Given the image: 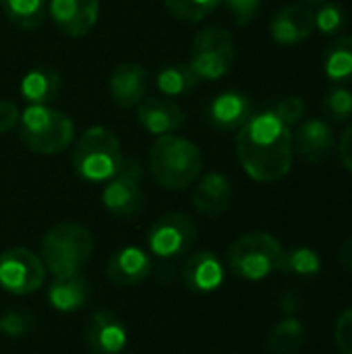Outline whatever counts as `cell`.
Wrapping results in <instances>:
<instances>
[{
  "label": "cell",
  "instance_id": "6da1fadb",
  "mask_svg": "<svg viewBox=\"0 0 352 354\" xmlns=\"http://www.w3.org/2000/svg\"><path fill=\"white\" fill-rule=\"evenodd\" d=\"M234 147L239 164L255 183H278L293 168V131L272 108L251 114L237 131Z\"/></svg>",
  "mask_w": 352,
  "mask_h": 354
},
{
  "label": "cell",
  "instance_id": "7a4b0ae2",
  "mask_svg": "<svg viewBox=\"0 0 352 354\" xmlns=\"http://www.w3.org/2000/svg\"><path fill=\"white\" fill-rule=\"evenodd\" d=\"M203 156L201 149L180 135L156 137L149 147L151 178L168 191H185L201 176Z\"/></svg>",
  "mask_w": 352,
  "mask_h": 354
},
{
  "label": "cell",
  "instance_id": "3957f363",
  "mask_svg": "<svg viewBox=\"0 0 352 354\" xmlns=\"http://www.w3.org/2000/svg\"><path fill=\"white\" fill-rule=\"evenodd\" d=\"M71 162L75 174L91 185L110 180L122 166V145L114 131L102 124L85 129L71 151Z\"/></svg>",
  "mask_w": 352,
  "mask_h": 354
},
{
  "label": "cell",
  "instance_id": "277c9868",
  "mask_svg": "<svg viewBox=\"0 0 352 354\" xmlns=\"http://www.w3.org/2000/svg\"><path fill=\"white\" fill-rule=\"evenodd\" d=\"M95 243L87 226L79 222L54 224L41 241V261L54 278L81 274L93 255Z\"/></svg>",
  "mask_w": 352,
  "mask_h": 354
},
{
  "label": "cell",
  "instance_id": "5b68a950",
  "mask_svg": "<svg viewBox=\"0 0 352 354\" xmlns=\"http://www.w3.org/2000/svg\"><path fill=\"white\" fill-rule=\"evenodd\" d=\"M21 143L39 156H56L75 141V122L54 106H27L19 116Z\"/></svg>",
  "mask_w": 352,
  "mask_h": 354
},
{
  "label": "cell",
  "instance_id": "8992f818",
  "mask_svg": "<svg viewBox=\"0 0 352 354\" xmlns=\"http://www.w3.org/2000/svg\"><path fill=\"white\" fill-rule=\"evenodd\" d=\"M282 245L270 232H247L226 251L230 272L243 280H263L274 274L282 259Z\"/></svg>",
  "mask_w": 352,
  "mask_h": 354
},
{
  "label": "cell",
  "instance_id": "52a82bcc",
  "mask_svg": "<svg viewBox=\"0 0 352 354\" xmlns=\"http://www.w3.org/2000/svg\"><path fill=\"white\" fill-rule=\"evenodd\" d=\"M237 60V46L234 37L226 27L207 25L195 33L191 44L189 66L195 77L201 81H218L224 79Z\"/></svg>",
  "mask_w": 352,
  "mask_h": 354
},
{
  "label": "cell",
  "instance_id": "ba28073f",
  "mask_svg": "<svg viewBox=\"0 0 352 354\" xmlns=\"http://www.w3.org/2000/svg\"><path fill=\"white\" fill-rule=\"evenodd\" d=\"M197 236L199 228L189 214L168 212L160 216L147 230V249L149 255L162 261H174L193 249Z\"/></svg>",
  "mask_w": 352,
  "mask_h": 354
},
{
  "label": "cell",
  "instance_id": "9c48e42d",
  "mask_svg": "<svg viewBox=\"0 0 352 354\" xmlns=\"http://www.w3.org/2000/svg\"><path fill=\"white\" fill-rule=\"evenodd\" d=\"M143 168L139 160H124L120 170L104 183L102 203L114 218L129 220L141 214L145 193L141 187Z\"/></svg>",
  "mask_w": 352,
  "mask_h": 354
},
{
  "label": "cell",
  "instance_id": "30bf717a",
  "mask_svg": "<svg viewBox=\"0 0 352 354\" xmlns=\"http://www.w3.org/2000/svg\"><path fill=\"white\" fill-rule=\"evenodd\" d=\"M46 282V268L39 255L25 247H12L0 253V288L27 297L39 290Z\"/></svg>",
  "mask_w": 352,
  "mask_h": 354
},
{
  "label": "cell",
  "instance_id": "8fae6325",
  "mask_svg": "<svg viewBox=\"0 0 352 354\" xmlns=\"http://www.w3.org/2000/svg\"><path fill=\"white\" fill-rule=\"evenodd\" d=\"M48 17L64 37H85L98 23L100 0H48Z\"/></svg>",
  "mask_w": 352,
  "mask_h": 354
},
{
  "label": "cell",
  "instance_id": "7c38bea8",
  "mask_svg": "<svg viewBox=\"0 0 352 354\" xmlns=\"http://www.w3.org/2000/svg\"><path fill=\"white\" fill-rule=\"evenodd\" d=\"M85 344L91 354H122L129 344L127 324L114 311L100 309L85 326Z\"/></svg>",
  "mask_w": 352,
  "mask_h": 354
},
{
  "label": "cell",
  "instance_id": "4fadbf2b",
  "mask_svg": "<svg viewBox=\"0 0 352 354\" xmlns=\"http://www.w3.org/2000/svg\"><path fill=\"white\" fill-rule=\"evenodd\" d=\"M334 129L326 118H307L293 133V151L307 164H322L334 151Z\"/></svg>",
  "mask_w": 352,
  "mask_h": 354
},
{
  "label": "cell",
  "instance_id": "5bb4252c",
  "mask_svg": "<svg viewBox=\"0 0 352 354\" xmlns=\"http://www.w3.org/2000/svg\"><path fill=\"white\" fill-rule=\"evenodd\" d=\"M253 114V102L247 93L228 89L214 95L205 108V118L220 133H237Z\"/></svg>",
  "mask_w": 352,
  "mask_h": 354
},
{
  "label": "cell",
  "instance_id": "9a60e30c",
  "mask_svg": "<svg viewBox=\"0 0 352 354\" xmlns=\"http://www.w3.org/2000/svg\"><path fill=\"white\" fill-rule=\"evenodd\" d=\"M149 73L141 62H120L108 79V91L118 108H137L147 97Z\"/></svg>",
  "mask_w": 352,
  "mask_h": 354
},
{
  "label": "cell",
  "instance_id": "2e32d148",
  "mask_svg": "<svg viewBox=\"0 0 352 354\" xmlns=\"http://www.w3.org/2000/svg\"><path fill=\"white\" fill-rule=\"evenodd\" d=\"M315 31V17L311 6L286 4L270 19V35L280 46H297Z\"/></svg>",
  "mask_w": 352,
  "mask_h": 354
},
{
  "label": "cell",
  "instance_id": "e0dca14e",
  "mask_svg": "<svg viewBox=\"0 0 352 354\" xmlns=\"http://www.w3.org/2000/svg\"><path fill=\"white\" fill-rule=\"evenodd\" d=\"M137 120L149 135L164 137L176 133L185 124L187 116L174 100L151 95L137 104Z\"/></svg>",
  "mask_w": 352,
  "mask_h": 354
},
{
  "label": "cell",
  "instance_id": "ac0fdd59",
  "mask_svg": "<svg viewBox=\"0 0 352 354\" xmlns=\"http://www.w3.org/2000/svg\"><path fill=\"white\" fill-rule=\"evenodd\" d=\"M234 199V189L222 172H207L195 180L193 187V207L205 218L224 216Z\"/></svg>",
  "mask_w": 352,
  "mask_h": 354
},
{
  "label": "cell",
  "instance_id": "d6986e66",
  "mask_svg": "<svg viewBox=\"0 0 352 354\" xmlns=\"http://www.w3.org/2000/svg\"><path fill=\"white\" fill-rule=\"evenodd\" d=\"M154 272L151 255L139 247H122L112 253L106 266V276L114 286H137Z\"/></svg>",
  "mask_w": 352,
  "mask_h": 354
},
{
  "label": "cell",
  "instance_id": "ffe728a7",
  "mask_svg": "<svg viewBox=\"0 0 352 354\" xmlns=\"http://www.w3.org/2000/svg\"><path fill=\"white\" fill-rule=\"evenodd\" d=\"M183 284L195 295H210L224 282V266L212 251H199L185 259L180 270Z\"/></svg>",
  "mask_w": 352,
  "mask_h": 354
},
{
  "label": "cell",
  "instance_id": "44dd1931",
  "mask_svg": "<svg viewBox=\"0 0 352 354\" xmlns=\"http://www.w3.org/2000/svg\"><path fill=\"white\" fill-rule=\"evenodd\" d=\"M62 79L54 66H31L19 81V97L27 106H52L60 95Z\"/></svg>",
  "mask_w": 352,
  "mask_h": 354
},
{
  "label": "cell",
  "instance_id": "7402d4cb",
  "mask_svg": "<svg viewBox=\"0 0 352 354\" xmlns=\"http://www.w3.org/2000/svg\"><path fill=\"white\" fill-rule=\"evenodd\" d=\"M89 295H91L89 280L79 274L66 278H54V282L48 288V301L60 313H75L83 309L89 301Z\"/></svg>",
  "mask_w": 352,
  "mask_h": 354
},
{
  "label": "cell",
  "instance_id": "603a6c76",
  "mask_svg": "<svg viewBox=\"0 0 352 354\" xmlns=\"http://www.w3.org/2000/svg\"><path fill=\"white\" fill-rule=\"evenodd\" d=\"M326 77L334 85L352 83V35H336L324 52L322 60Z\"/></svg>",
  "mask_w": 352,
  "mask_h": 354
},
{
  "label": "cell",
  "instance_id": "cb8c5ba5",
  "mask_svg": "<svg viewBox=\"0 0 352 354\" xmlns=\"http://www.w3.org/2000/svg\"><path fill=\"white\" fill-rule=\"evenodd\" d=\"M199 85V79L191 71L189 64L170 62L162 64L156 73V87L164 97H185Z\"/></svg>",
  "mask_w": 352,
  "mask_h": 354
},
{
  "label": "cell",
  "instance_id": "d4e9b609",
  "mask_svg": "<svg viewBox=\"0 0 352 354\" xmlns=\"http://www.w3.org/2000/svg\"><path fill=\"white\" fill-rule=\"evenodd\" d=\"M0 8L8 23L25 31L41 27L48 17V0H0Z\"/></svg>",
  "mask_w": 352,
  "mask_h": 354
},
{
  "label": "cell",
  "instance_id": "484cf974",
  "mask_svg": "<svg viewBox=\"0 0 352 354\" xmlns=\"http://www.w3.org/2000/svg\"><path fill=\"white\" fill-rule=\"evenodd\" d=\"M305 326L297 317H284L268 334V351L272 354H295L305 342Z\"/></svg>",
  "mask_w": 352,
  "mask_h": 354
},
{
  "label": "cell",
  "instance_id": "4316f807",
  "mask_svg": "<svg viewBox=\"0 0 352 354\" xmlns=\"http://www.w3.org/2000/svg\"><path fill=\"white\" fill-rule=\"evenodd\" d=\"M280 272L288 274V276H299V278H307V276H315L322 270V259L317 255V251L309 249V247H295L290 251L282 253Z\"/></svg>",
  "mask_w": 352,
  "mask_h": 354
},
{
  "label": "cell",
  "instance_id": "83f0119b",
  "mask_svg": "<svg viewBox=\"0 0 352 354\" xmlns=\"http://www.w3.org/2000/svg\"><path fill=\"white\" fill-rule=\"evenodd\" d=\"M322 114L328 122H346L352 118V89L332 85L322 100Z\"/></svg>",
  "mask_w": 352,
  "mask_h": 354
},
{
  "label": "cell",
  "instance_id": "f1b7e54d",
  "mask_svg": "<svg viewBox=\"0 0 352 354\" xmlns=\"http://www.w3.org/2000/svg\"><path fill=\"white\" fill-rule=\"evenodd\" d=\"M220 4L222 0H164L166 10L183 23H201Z\"/></svg>",
  "mask_w": 352,
  "mask_h": 354
},
{
  "label": "cell",
  "instance_id": "f546056e",
  "mask_svg": "<svg viewBox=\"0 0 352 354\" xmlns=\"http://www.w3.org/2000/svg\"><path fill=\"white\" fill-rule=\"evenodd\" d=\"M317 10L313 12L315 17V29L322 33V35H330V37H336L344 31L346 23H349V17H346V8L336 2V0H328L319 6H315Z\"/></svg>",
  "mask_w": 352,
  "mask_h": 354
},
{
  "label": "cell",
  "instance_id": "4dcf8cb0",
  "mask_svg": "<svg viewBox=\"0 0 352 354\" xmlns=\"http://www.w3.org/2000/svg\"><path fill=\"white\" fill-rule=\"evenodd\" d=\"M274 114L286 124V127H297L299 122L305 120V112H307V104L301 95H286L282 97L274 108Z\"/></svg>",
  "mask_w": 352,
  "mask_h": 354
},
{
  "label": "cell",
  "instance_id": "1f68e13d",
  "mask_svg": "<svg viewBox=\"0 0 352 354\" xmlns=\"http://www.w3.org/2000/svg\"><path fill=\"white\" fill-rule=\"evenodd\" d=\"M222 4L239 27L253 23L257 12L261 10V0H222Z\"/></svg>",
  "mask_w": 352,
  "mask_h": 354
},
{
  "label": "cell",
  "instance_id": "d6a6232c",
  "mask_svg": "<svg viewBox=\"0 0 352 354\" xmlns=\"http://www.w3.org/2000/svg\"><path fill=\"white\" fill-rule=\"evenodd\" d=\"M35 326V319L27 311H6L0 317V332L8 336H23Z\"/></svg>",
  "mask_w": 352,
  "mask_h": 354
},
{
  "label": "cell",
  "instance_id": "836d02e7",
  "mask_svg": "<svg viewBox=\"0 0 352 354\" xmlns=\"http://www.w3.org/2000/svg\"><path fill=\"white\" fill-rule=\"evenodd\" d=\"M334 342L342 354H352V307L338 315L334 324Z\"/></svg>",
  "mask_w": 352,
  "mask_h": 354
},
{
  "label": "cell",
  "instance_id": "e575fe53",
  "mask_svg": "<svg viewBox=\"0 0 352 354\" xmlns=\"http://www.w3.org/2000/svg\"><path fill=\"white\" fill-rule=\"evenodd\" d=\"M19 106L12 100H0V135H6L19 124Z\"/></svg>",
  "mask_w": 352,
  "mask_h": 354
},
{
  "label": "cell",
  "instance_id": "d590c367",
  "mask_svg": "<svg viewBox=\"0 0 352 354\" xmlns=\"http://www.w3.org/2000/svg\"><path fill=\"white\" fill-rule=\"evenodd\" d=\"M338 156H340L342 166L349 172H352V122L344 129V133L338 139Z\"/></svg>",
  "mask_w": 352,
  "mask_h": 354
},
{
  "label": "cell",
  "instance_id": "8d00e7d4",
  "mask_svg": "<svg viewBox=\"0 0 352 354\" xmlns=\"http://www.w3.org/2000/svg\"><path fill=\"white\" fill-rule=\"evenodd\" d=\"M280 307H282V311H284V315H286V317L295 315V313L299 311V307H301V299H299V295H297L295 290H286V292L280 297Z\"/></svg>",
  "mask_w": 352,
  "mask_h": 354
},
{
  "label": "cell",
  "instance_id": "74e56055",
  "mask_svg": "<svg viewBox=\"0 0 352 354\" xmlns=\"http://www.w3.org/2000/svg\"><path fill=\"white\" fill-rule=\"evenodd\" d=\"M338 259H340V263L346 268V270H351L352 272V236L340 247V253H338Z\"/></svg>",
  "mask_w": 352,
  "mask_h": 354
},
{
  "label": "cell",
  "instance_id": "f35d334b",
  "mask_svg": "<svg viewBox=\"0 0 352 354\" xmlns=\"http://www.w3.org/2000/svg\"><path fill=\"white\" fill-rule=\"evenodd\" d=\"M301 4H305V6H319V4H324V2H328V0H299Z\"/></svg>",
  "mask_w": 352,
  "mask_h": 354
}]
</instances>
